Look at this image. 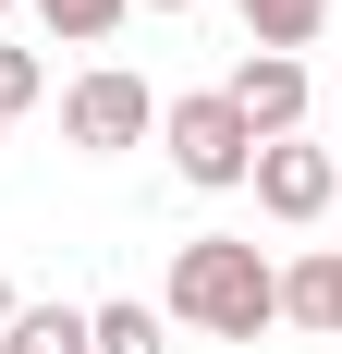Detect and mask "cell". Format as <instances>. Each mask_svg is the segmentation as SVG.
<instances>
[{
    "label": "cell",
    "mask_w": 342,
    "mask_h": 354,
    "mask_svg": "<svg viewBox=\"0 0 342 354\" xmlns=\"http://www.w3.org/2000/svg\"><path fill=\"white\" fill-rule=\"evenodd\" d=\"M171 318L208 330V342H257V330L281 318V269L244 232H196V245L171 257Z\"/></svg>",
    "instance_id": "obj_1"
},
{
    "label": "cell",
    "mask_w": 342,
    "mask_h": 354,
    "mask_svg": "<svg viewBox=\"0 0 342 354\" xmlns=\"http://www.w3.org/2000/svg\"><path fill=\"white\" fill-rule=\"evenodd\" d=\"M159 147H171L183 183H244V171H257V135L233 122V98H171L159 110Z\"/></svg>",
    "instance_id": "obj_2"
},
{
    "label": "cell",
    "mask_w": 342,
    "mask_h": 354,
    "mask_svg": "<svg viewBox=\"0 0 342 354\" xmlns=\"http://www.w3.org/2000/svg\"><path fill=\"white\" fill-rule=\"evenodd\" d=\"M62 135L86 147V159H110V147H147V135H159V98H147L135 73H86V86L62 98Z\"/></svg>",
    "instance_id": "obj_3"
},
{
    "label": "cell",
    "mask_w": 342,
    "mask_h": 354,
    "mask_svg": "<svg viewBox=\"0 0 342 354\" xmlns=\"http://www.w3.org/2000/svg\"><path fill=\"white\" fill-rule=\"evenodd\" d=\"M244 183H257V208H269V220H294V232H306V220L342 196V159H330V147H294V135H281V147H257V171H244Z\"/></svg>",
    "instance_id": "obj_4"
},
{
    "label": "cell",
    "mask_w": 342,
    "mask_h": 354,
    "mask_svg": "<svg viewBox=\"0 0 342 354\" xmlns=\"http://www.w3.org/2000/svg\"><path fill=\"white\" fill-rule=\"evenodd\" d=\"M220 98H233V122H244L257 147H281L294 122H306V62H269V49H244Z\"/></svg>",
    "instance_id": "obj_5"
},
{
    "label": "cell",
    "mask_w": 342,
    "mask_h": 354,
    "mask_svg": "<svg viewBox=\"0 0 342 354\" xmlns=\"http://www.w3.org/2000/svg\"><path fill=\"white\" fill-rule=\"evenodd\" d=\"M281 318L318 330V342H342V245H318V257H294V269H281Z\"/></svg>",
    "instance_id": "obj_6"
},
{
    "label": "cell",
    "mask_w": 342,
    "mask_h": 354,
    "mask_svg": "<svg viewBox=\"0 0 342 354\" xmlns=\"http://www.w3.org/2000/svg\"><path fill=\"white\" fill-rule=\"evenodd\" d=\"M233 12H244V37H257L269 62H294V49L330 25V0H233Z\"/></svg>",
    "instance_id": "obj_7"
},
{
    "label": "cell",
    "mask_w": 342,
    "mask_h": 354,
    "mask_svg": "<svg viewBox=\"0 0 342 354\" xmlns=\"http://www.w3.org/2000/svg\"><path fill=\"white\" fill-rule=\"evenodd\" d=\"M0 354H86V306H12Z\"/></svg>",
    "instance_id": "obj_8"
},
{
    "label": "cell",
    "mask_w": 342,
    "mask_h": 354,
    "mask_svg": "<svg viewBox=\"0 0 342 354\" xmlns=\"http://www.w3.org/2000/svg\"><path fill=\"white\" fill-rule=\"evenodd\" d=\"M86 354H159V306H86Z\"/></svg>",
    "instance_id": "obj_9"
},
{
    "label": "cell",
    "mask_w": 342,
    "mask_h": 354,
    "mask_svg": "<svg viewBox=\"0 0 342 354\" xmlns=\"http://www.w3.org/2000/svg\"><path fill=\"white\" fill-rule=\"evenodd\" d=\"M37 12H49V37H73V49H98V37L123 25V12H135V0H37Z\"/></svg>",
    "instance_id": "obj_10"
},
{
    "label": "cell",
    "mask_w": 342,
    "mask_h": 354,
    "mask_svg": "<svg viewBox=\"0 0 342 354\" xmlns=\"http://www.w3.org/2000/svg\"><path fill=\"white\" fill-rule=\"evenodd\" d=\"M12 110H37V49H0V122Z\"/></svg>",
    "instance_id": "obj_11"
},
{
    "label": "cell",
    "mask_w": 342,
    "mask_h": 354,
    "mask_svg": "<svg viewBox=\"0 0 342 354\" xmlns=\"http://www.w3.org/2000/svg\"><path fill=\"white\" fill-rule=\"evenodd\" d=\"M0 330H12V281H0Z\"/></svg>",
    "instance_id": "obj_12"
},
{
    "label": "cell",
    "mask_w": 342,
    "mask_h": 354,
    "mask_svg": "<svg viewBox=\"0 0 342 354\" xmlns=\"http://www.w3.org/2000/svg\"><path fill=\"white\" fill-rule=\"evenodd\" d=\"M147 12H183V0H147Z\"/></svg>",
    "instance_id": "obj_13"
},
{
    "label": "cell",
    "mask_w": 342,
    "mask_h": 354,
    "mask_svg": "<svg viewBox=\"0 0 342 354\" xmlns=\"http://www.w3.org/2000/svg\"><path fill=\"white\" fill-rule=\"evenodd\" d=\"M0 12H12V0H0Z\"/></svg>",
    "instance_id": "obj_14"
},
{
    "label": "cell",
    "mask_w": 342,
    "mask_h": 354,
    "mask_svg": "<svg viewBox=\"0 0 342 354\" xmlns=\"http://www.w3.org/2000/svg\"><path fill=\"white\" fill-rule=\"evenodd\" d=\"M330 159H342V147H330Z\"/></svg>",
    "instance_id": "obj_15"
}]
</instances>
